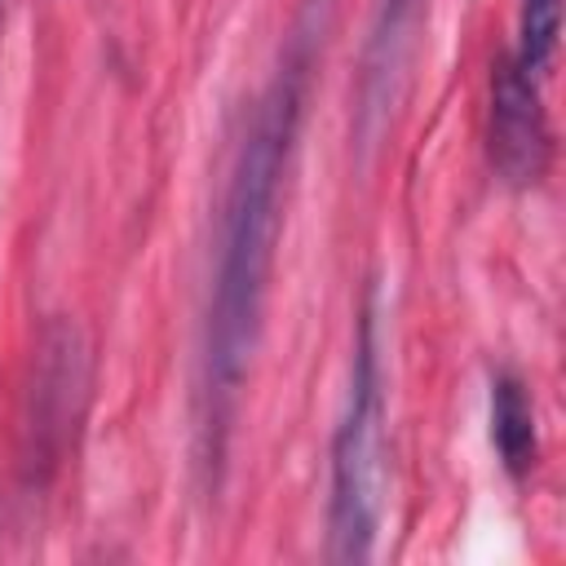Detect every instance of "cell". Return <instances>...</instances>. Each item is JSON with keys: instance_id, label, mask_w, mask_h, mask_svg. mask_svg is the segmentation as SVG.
<instances>
[{"instance_id": "cell-4", "label": "cell", "mask_w": 566, "mask_h": 566, "mask_svg": "<svg viewBox=\"0 0 566 566\" xmlns=\"http://www.w3.org/2000/svg\"><path fill=\"white\" fill-rule=\"evenodd\" d=\"M548 119L535 80L504 57L491 80V164L513 186H535L548 168Z\"/></svg>"}, {"instance_id": "cell-1", "label": "cell", "mask_w": 566, "mask_h": 566, "mask_svg": "<svg viewBox=\"0 0 566 566\" xmlns=\"http://www.w3.org/2000/svg\"><path fill=\"white\" fill-rule=\"evenodd\" d=\"M327 27H332V0H305L283 44L279 75L256 102V115L239 146L234 181L226 195L217 279L208 301V336H203V447L212 464L226 455L234 394L243 385V371L261 336L265 279H270V256L279 234V190H283L287 155L296 142V124L305 111V84L327 40Z\"/></svg>"}, {"instance_id": "cell-5", "label": "cell", "mask_w": 566, "mask_h": 566, "mask_svg": "<svg viewBox=\"0 0 566 566\" xmlns=\"http://www.w3.org/2000/svg\"><path fill=\"white\" fill-rule=\"evenodd\" d=\"M424 0H380L376 4V22H371V40H367V62H363V128L371 133V124L385 115L389 97H394V80L407 62L411 35L420 27Z\"/></svg>"}, {"instance_id": "cell-7", "label": "cell", "mask_w": 566, "mask_h": 566, "mask_svg": "<svg viewBox=\"0 0 566 566\" xmlns=\"http://www.w3.org/2000/svg\"><path fill=\"white\" fill-rule=\"evenodd\" d=\"M557 27H562V0H522V35L513 66L522 75H539L557 49Z\"/></svg>"}, {"instance_id": "cell-8", "label": "cell", "mask_w": 566, "mask_h": 566, "mask_svg": "<svg viewBox=\"0 0 566 566\" xmlns=\"http://www.w3.org/2000/svg\"><path fill=\"white\" fill-rule=\"evenodd\" d=\"M0 9H4V0H0Z\"/></svg>"}, {"instance_id": "cell-2", "label": "cell", "mask_w": 566, "mask_h": 566, "mask_svg": "<svg viewBox=\"0 0 566 566\" xmlns=\"http://www.w3.org/2000/svg\"><path fill=\"white\" fill-rule=\"evenodd\" d=\"M380 371H376V323L371 310L363 314L354 380L345 398V416L332 438V557L363 562L371 553L376 517H380V486H385V433H380Z\"/></svg>"}, {"instance_id": "cell-3", "label": "cell", "mask_w": 566, "mask_h": 566, "mask_svg": "<svg viewBox=\"0 0 566 566\" xmlns=\"http://www.w3.org/2000/svg\"><path fill=\"white\" fill-rule=\"evenodd\" d=\"M80 394H84V349H80L75 327L57 323L44 336L40 371H35V385H31V424H27L31 451H27V469L35 478H44L57 464L66 429L80 416Z\"/></svg>"}, {"instance_id": "cell-6", "label": "cell", "mask_w": 566, "mask_h": 566, "mask_svg": "<svg viewBox=\"0 0 566 566\" xmlns=\"http://www.w3.org/2000/svg\"><path fill=\"white\" fill-rule=\"evenodd\" d=\"M491 442L509 473L535 464V407L517 376H495L491 385Z\"/></svg>"}]
</instances>
